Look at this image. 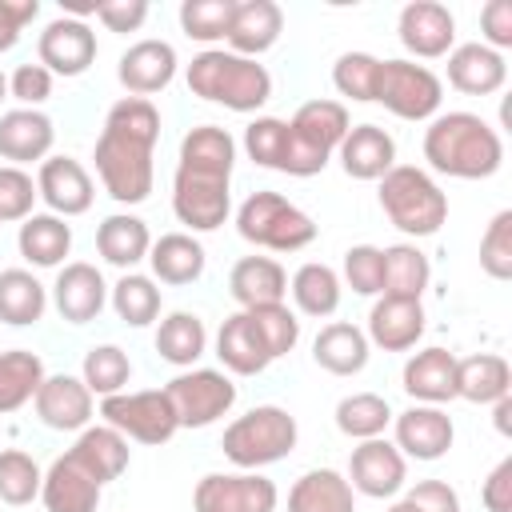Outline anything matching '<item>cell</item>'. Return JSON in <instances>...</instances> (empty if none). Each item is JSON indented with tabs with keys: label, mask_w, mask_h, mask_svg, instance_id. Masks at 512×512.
<instances>
[{
	"label": "cell",
	"mask_w": 512,
	"mask_h": 512,
	"mask_svg": "<svg viewBox=\"0 0 512 512\" xmlns=\"http://www.w3.org/2000/svg\"><path fill=\"white\" fill-rule=\"evenodd\" d=\"M36 200H40L36 180L24 168H16V164H0V224L28 220Z\"/></svg>",
	"instance_id": "52"
},
{
	"label": "cell",
	"mask_w": 512,
	"mask_h": 512,
	"mask_svg": "<svg viewBox=\"0 0 512 512\" xmlns=\"http://www.w3.org/2000/svg\"><path fill=\"white\" fill-rule=\"evenodd\" d=\"M16 248L32 268H60L72 252V224L52 212H32L28 220H20Z\"/></svg>",
	"instance_id": "32"
},
{
	"label": "cell",
	"mask_w": 512,
	"mask_h": 512,
	"mask_svg": "<svg viewBox=\"0 0 512 512\" xmlns=\"http://www.w3.org/2000/svg\"><path fill=\"white\" fill-rule=\"evenodd\" d=\"M68 456L104 488V484H112V480L124 476V468H128V460H132V448H128V440H124L116 428H108V424H88V428L76 436V444L68 448Z\"/></svg>",
	"instance_id": "29"
},
{
	"label": "cell",
	"mask_w": 512,
	"mask_h": 512,
	"mask_svg": "<svg viewBox=\"0 0 512 512\" xmlns=\"http://www.w3.org/2000/svg\"><path fill=\"white\" fill-rule=\"evenodd\" d=\"M0 100H8V76L0 72Z\"/></svg>",
	"instance_id": "60"
},
{
	"label": "cell",
	"mask_w": 512,
	"mask_h": 512,
	"mask_svg": "<svg viewBox=\"0 0 512 512\" xmlns=\"http://www.w3.org/2000/svg\"><path fill=\"white\" fill-rule=\"evenodd\" d=\"M100 496L104 488L64 452L48 464L44 480H40V500H44V512H96L100 508Z\"/></svg>",
	"instance_id": "26"
},
{
	"label": "cell",
	"mask_w": 512,
	"mask_h": 512,
	"mask_svg": "<svg viewBox=\"0 0 512 512\" xmlns=\"http://www.w3.org/2000/svg\"><path fill=\"white\" fill-rule=\"evenodd\" d=\"M56 128L52 116L40 108H8L0 116V160L24 168V164H44L52 156Z\"/></svg>",
	"instance_id": "20"
},
{
	"label": "cell",
	"mask_w": 512,
	"mask_h": 512,
	"mask_svg": "<svg viewBox=\"0 0 512 512\" xmlns=\"http://www.w3.org/2000/svg\"><path fill=\"white\" fill-rule=\"evenodd\" d=\"M380 208L404 236H436L448 220V196L444 188L416 164H396L380 176Z\"/></svg>",
	"instance_id": "6"
},
{
	"label": "cell",
	"mask_w": 512,
	"mask_h": 512,
	"mask_svg": "<svg viewBox=\"0 0 512 512\" xmlns=\"http://www.w3.org/2000/svg\"><path fill=\"white\" fill-rule=\"evenodd\" d=\"M32 404H36L40 424L52 432H84L92 424V412H96V396L88 392V384L80 376H68V372L44 376Z\"/></svg>",
	"instance_id": "16"
},
{
	"label": "cell",
	"mask_w": 512,
	"mask_h": 512,
	"mask_svg": "<svg viewBox=\"0 0 512 512\" xmlns=\"http://www.w3.org/2000/svg\"><path fill=\"white\" fill-rule=\"evenodd\" d=\"M388 512H412V508H408V504H404V500H396V504H392V508H388Z\"/></svg>",
	"instance_id": "61"
},
{
	"label": "cell",
	"mask_w": 512,
	"mask_h": 512,
	"mask_svg": "<svg viewBox=\"0 0 512 512\" xmlns=\"http://www.w3.org/2000/svg\"><path fill=\"white\" fill-rule=\"evenodd\" d=\"M156 140H160V112L152 100L120 96L108 108L104 128L92 148V160H96V176H100L104 192L116 204H144L152 196Z\"/></svg>",
	"instance_id": "1"
},
{
	"label": "cell",
	"mask_w": 512,
	"mask_h": 512,
	"mask_svg": "<svg viewBox=\"0 0 512 512\" xmlns=\"http://www.w3.org/2000/svg\"><path fill=\"white\" fill-rule=\"evenodd\" d=\"M180 428H208L236 404V384L220 368H184L164 384Z\"/></svg>",
	"instance_id": "10"
},
{
	"label": "cell",
	"mask_w": 512,
	"mask_h": 512,
	"mask_svg": "<svg viewBox=\"0 0 512 512\" xmlns=\"http://www.w3.org/2000/svg\"><path fill=\"white\" fill-rule=\"evenodd\" d=\"M288 512H356V492L336 468H308L288 488Z\"/></svg>",
	"instance_id": "36"
},
{
	"label": "cell",
	"mask_w": 512,
	"mask_h": 512,
	"mask_svg": "<svg viewBox=\"0 0 512 512\" xmlns=\"http://www.w3.org/2000/svg\"><path fill=\"white\" fill-rule=\"evenodd\" d=\"M188 92L208 100V104H224L228 112H260L272 100V72L260 60L236 56L228 48H204L192 56L188 72Z\"/></svg>",
	"instance_id": "4"
},
{
	"label": "cell",
	"mask_w": 512,
	"mask_h": 512,
	"mask_svg": "<svg viewBox=\"0 0 512 512\" xmlns=\"http://www.w3.org/2000/svg\"><path fill=\"white\" fill-rule=\"evenodd\" d=\"M424 160L452 180H488L504 164V140L476 112H436L424 128Z\"/></svg>",
	"instance_id": "3"
},
{
	"label": "cell",
	"mask_w": 512,
	"mask_h": 512,
	"mask_svg": "<svg viewBox=\"0 0 512 512\" xmlns=\"http://www.w3.org/2000/svg\"><path fill=\"white\" fill-rule=\"evenodd\" d=\"M368 356H372V344L364 336V328L348 324V320H332L316 332L312 340V360L332 372V376H356L368 368Z\"/></svg>",
	"instance_id": "31"
},
{
	"label": "cell",
	"mask_w": 512,
	"mask_h": 512,
	"mask_svg": "<svg viewBox=\"0 0 512 512\" xmlns=\"http://www.w3.org/2000/svg\"><path fill=\"white\" fill-rule=\"evenodd\" d=\"M44 360L28 348H8L0 352V416L20 412L24 404L36 400L40 384H44Z\"/></svg>",
	"instance_id": "38"
},
{
	"label": "cell",
	"mask_w": 512,
	"mask_h": 512,
	"mask_svg": "<svg viewBox=\"0 0 512 512\" xmlns=\"http://www.w3.org/2000/svg\"><path fill=\"white\" fill-rule=\"evenodd\" d=\"M280 488L260 472H208L192 488V512H276Z\"/></svg>",
	"instance_id": "12"
},
{
	"label": "cell",
	"mask_w": 512,
	"mask_h": 512,
	"mask_svg": "<svg viewBox=\"0 0 512 512\" xmlns=\"http://www.w3.org/2000/svg\"><path fill=\"white\" fill-rule=\"evenodd\" d=\"M156 352L172 368H192L208 352V328L196 312H168L156 328Z\"/></svg>",
	"instance_id": "37"
},
{
	"label": "cell",
	"mask_w": 512,
	"mask_h": 512,
	"mask_svg": "<svg viewBox=\"0 0 512 512\" xmlns=\"http://www.w3.org/2000/svg\"><path fill=\"white\" fill-rule=\"evenodd\" d=\"M248 316H252L256 332L264 336V344H268V356H272V360H280V356H288V352L296 348V340H300V320H296V312H292L288 304L248 308Z\"/></svg>",
	"instance_id": "50"
},
{
	"label": "cell",
	"mask_w": 512,
	"mask_h": 512,
	"mask_svg": "<svg viewBox=\"0 0 512 512\" xmlns=\"http://www.w3.org/2000/svg\"><path fill=\"white\" fill-rule=\"evenodd\" d=\"M232 168L236 140L220 124H196L180 140V160L172 176V212L192 232H216L232 212Z\"/></svg>",
	"instance_id": "2"
},
{
	"label": "cell",
	"mask_w": 512,
	"mask_h": 512,
	"mask_svg": "<svg viewBox=\"0 0 512 512\" xmlns=\"http://www.w3.org/2000/svg\"><path fill=\"white\" fill-rule=\"evenodd\" d=\"M148 264H152V280L160 284H192L204 276L208 256L192 232H164L160 240H152Z\"/></svg>",
	"instance_id": "34"
},
{
	"label": "cell",
	"mask_w": 512,
	"mask_h": 512,
	"mask_svg": "<svg viewBox=\"0 0 512 512\" xmlns=\"http://www.w3.org/2000/svg\"><path fill=\"white\" fill-rule=\"evenodd\" d=\"M40 480H44V472L28 452H20V448L0 452V500L4 504H12V508L32 504L40 496Z\"/></svg>",
	"instance_id": "47"
},
{
	"label": "cell",
	"mask_w": 512,
	"mask_h": 512,
	"mask_svg": "<svg viewBox=\"0 0 512 512\" xmlns=\"http://www.w3.org/2000/svg\"><path fill=\"white\" fill-rule=\"evenodd\" d=\"M368 344L384 352H408L424 336V304L404 296H380L368 312Z\"/></svg>",
	"instance_id": "23"
},
{
	"label": "cell",
	"mask_w": 512,
	"mask_h": 512,
	"mask_svg": "<svg viewBox=\"0 0 512 512\" xmlns=\"http://www.w3.org/2000/svg\"><path fill=\"white\" fill-rule=\"evenodd\" d=\"M100 416L108 428H116L124 440L136 444H168L180 424L172 412V400L164 396V388H148V392H116L100 400Z\"/></svg>",
	"instance_id": "11"
},
{
	"label": "cell",
	"mask_w": 512,
	"mask_h": 512,
	"mask_svg": "<svg viewBox=\"0 0 512 512\" xmlns=\"http://www.w3.org/2000/svg\"><path fill=\"white\" fill-rule=\"evenodd\" d=\"M228 292L240 304V312L264 308V304H284V296H288V272L272 256H244L228 272Z\"/></svg>",
	"instance_id": "28"
},
{
	"label": "cell",
	"mask_w": 512,
	"mask_h": 512,
	"mask_svg": "<svg viewBox=\"0 0 512 512\" xmlns=\"http://www.w3.org/2000/svg\"><path fill=\"white\" fill-rule=\"evenodd\" d=\"M8 96L20 100V108H40L52 96V72L36 60V64H20L8 76Z\"/></svg>",
	"instance_id": "53"
},
{
	"label": "cell",
	"mask_w": 512,
	"mask_h": 512,
	"mask_svg": "<svg viewBox=\"0 0 512 512\" xmlns=\"http://www.w3.org/2000/svg\"><path fill=\"white\" fill-rule=\"evenodd\" d=\"M296 440H300V428H296V416L288 408L256 404L224 428L220 448L240 472H260V468L284 460L296 448Z\"/></svg>",
	"instance_id": "5"
},
{
	"label": "cell",
	"mask_w": 512,
	"mask_h": 512,
	"mask_svg": "<svg viewBox=\"0 0 512 512\" xmlns=\"http://www.w3.org/2000/svg\"><path fill=\"white\" fill-rule=\"evenodd\" d=\"M80 380L88 384L92 396H116L124 392V384L132 380V360L124 348L116 344H96L84 352V364H80Z\"/></svg>",
	"instance_id": "44"
},
{
	"label": "cell",
	"mask_w": 512,
	"mask_h": 512,
	"mask_svg": "<svg viewBox=\"0 0 512 512\" xmlns=\"http://www.w3.org/2000/svg\"><path fill=\"white\" fill-rule=\"evenodd\" d=\"M288 292H292L296 308H300L304 316H316V320H324V316H332V312L340 308V276H336V268H328V264H320V260L300 264V268L292 272Z\"/></svg>",
	"instance_id": "40"
},
{
	"label": "cell",
	"mask_w": 512,
	"mask_h": 512,
	"mask_svg": "<svg viewBox=\"0 0 512 512\" xmlns=\"http://www.w3.org/2000/svg\"><path fill=\"white\" fill-rule=\"evenodd\" d=\"M408 480V460L384 436L360 440L348 456V484L368 500H392Z\"/></svg>",
	"instance_id": "13"
},
{
	"label": "cell",
	"mask_w": 512,
	"mask_h": 512,
	"mask_svg": "<svg viewBox=\"0 0 512 512\" xmlns=\"http://www.w3.org/2000/svg\"><path fill=\"white\" fill-rule=\"evenodd\" d=\"M48 288L28 268H4L0 272V320L12 328H28L44 316Z\"/></svg>",
	"instance_id": "39"
},
{
	"label": "cell",
	"mask_w": 512,
	"mask_h": 512,
	"mask_svg": "<svg viewBox=\"0 0 512 512\" xmlns=\"http://www.w3.org/2000/svg\"><path fill=\"white\" fill-rule=\"evenodd\" d=\"M392 428H396V448H400V456L408 460H440V456H448V448H452V440H456V428H452V416L444 412V408H436V404H412V408H404L400 416H392Z\"/></svg>",
	"instance_id": "17"
},
{
	"label": "cell",
	"mask_w": 512,
	"mask_h": 512,
	"mask_svg": "<svg viewBox=\"0 0 512 512\" xmlns=\"http://www.w3.org/2000/svg\"><path fill=\"white\" fill-rule=\"evenodd\" d=\"M284 32V12L276 0H236V12H232V24H228V52L236 56H248L256 60L260 52H268Z\"/></svg>",
	"instance_id": "27"
},
{
	"label": "cell",
	"mask_w": 512,
	"mask_h": 512,
	"mask_svg": "<svg viewBox=\"0 0 512 512\" xmlns=\"http://www.w3.org/2000/svg\"><path fill=\"white\" fill-rule=\"evenodd\" d=\"M400 384L416 404L440 408V404L456 400V356L448 348H420L404 360Z\"/></svg>",
	"instance_id": "25"
},
{
	"label": "cell",
	"mask_w": 512,
	"mask_h": 512,
	"mask_svg": "<svg viewBox=\"0 0 512 512\" xmlns=\"http://www.w3.org/2000/svg\"><path fill=\"white\" fill-rule=\"evenodd\" d=\"M444 84L428 64L416 60H380V80H376V100L400 120H432L440 112Z\"/></svg>",
	"instance_id": "9"
},
{
	"label": "cell",
	"mask_w": 512,
	"mask_h": 512,
	"mask_svg": "<svg viewBox=\"0 0 512 512\" xmlns=\"http://www.w3.org/2000/svg\"><path fill=\"white\" fill-rule=\"evenodd\" d=\"M232 12H236V0H184L180 4V28L188 40L216 44L228 36Z\"/></svg>",
	"instance_id": "48"
},
{
	"label": "cell",
	"mask_w": 512,
	"mask_h": 512,
	"mask_svg": "<svg viewBox=\"0 0 512 512\" xmlns=\"http://www.w3.org/2000/svg\"><path fill=\"white\" fill-rule=\"evenodd\" d=\"M108 32H140V24L148 20V0H96V12H92Z\"/></svg>",
	"instance_id": "54"
},
{
	"label": "cell",
	"mask_w": 512,
	"mask_h": 512,
	"mask_svg": "<svg viewBox=\"0 0 512 512\" xmlns=\"http://www.w3.org/2000/svg\"><path fill=\"white\" fill-rule=\"evenodd\" d=\"M484 512H512V456H504L480 484Z\"/></svg>",
	"instance_id": "58"
},
{
	"label": "cell",
	"mask_w": 512,
	"mask_h": 512,
	"mask_svg": "<svg viewBox=\"0 0 512 512\" xmlns=\"http://www.w3.org/2000/svg\"><path fill=\"white\" fill-rule=\"evenodd\" d=\"M392 424V404L380 392H352L336 404V428L348 440H372L384 436V428Z\"/></svg>",
	"instance_id": "43"
},
{
	"label": "cell",
	"mask_w": 512,
	"mask_h": 512,
	"mask_svg": "<svg viewBox=\"0 0 512 512\" xmlns=\"http://www.w3.org/2000/svg\"><path fill=\"white\" fill-rule=\"evenodd\" d=\"M36 192L40 200L48 204L52 216H84L96 200V188H92V176L80 160L72 156H48L40 168H36Z\"/></svg>",
	"instance_id": "18"
},
{
	"label": "cell",
	"mask_w": 512,
	"mask_h": 512,
	"mask_svg": "<svg viewBox=\"0 0 512 512\" xmlns=\"http://www.w3.org/2000/svg\"><path fill=\"white\" fill-rule=\"evenodd\" d=\"M492 424H496L500 436H512V392L492 404Z\"/></svg>",
	"instance_id": "59"
},
{
	"label": "cell",
	"mask_w": 512,
	"mask_h": 512,
	"mask_svg": "<svg viewBox=\"0 0 512 512\" xmlns=\"http://www.w3.org/2000/svg\"><path fill=\"white\" fill-rule=\"evenodd\" d=\"M236 232L240 240L268 252H300L316 240V220L304 208H296L288 196L264 188L244 196V204L236 208Z\"/></svg>",
	"instance_id": "8"
},
{
	"label": "cell",
	"mask_w": 512,
	"mask_h": 512,
	"mask_svg": "<svg viewBox=\"0 0 512 512\" xmlns=\"http://www.w3.org/2000/svg\"><path fill=\"white\" fill-rule=\"evenodd\" d=\"M480 268L492 280H512V208H500L480 236Z\"/></svg>",
	"instance_id": "49"
},
{
	"label": "cell",
	"mask_w": 512,
	"mask_h": 512,
	"mask_svg": "<svg viewBox=\"0 0 512 512\" xmlns=\"http://www.w3.org/2000/svg\"><path fill=\"white\" fill-rule=\"evenodd\" d=\"M448 84L464 96H492L508 84V60L504 52H492L488 44H456L448 52Z\"/></svg>",
	"instance_id": "22"
},
{
	"label": "cell",
	"mask_w": 512,
	"mask_h": 512,
	"mask_svg": "<svg viewBox=\"0 0 512 512\" xmlns=\"http://www.w3.org/2000/svg\"><path fill=\"white\" fill-rule=\"evenodd\" d=\"M52 304L68 324H92L108 304V284H104L100 268L88 260L64 264L52 284Z\"/></svg>",
	"instance_id": "19"
},
{
	"label": "cell",
	"mask_w": 512,
	"mask_h": 512,
	"mask_svg": "<svg viewBox=\"0 0 512 512\" xmlns=\"http://www.w3.org/2000/svg\"><path fill=\"white\" fill-rule=\"evenodd\" d=\"M344 176L352 180H380L384 172L396 168V140L380 124H352L348 136L336 148Z\"/></svg>",
	"instance_id": "24"
},
{
	"label": "cell",
	"mask_w": 512,
	"mask_h": 512,
	"mask_svg": "<svg viewBox=\"0 0 512 512\" xmlns=\"http://www.w3.org/2000/svg\"><path fill=\"white\" fill-rule=\"evenodd\" d=\"M36 56L52 76H84L96 64V32L88 20L56 16L36 40Z\"/></svg>",
	"instance_id": "15"
},
{
	"label": "cell",
	"mask_w": 512,
	"mask_h": 512,
	"mask_svg": "<svg viewBox=\"0 0 512 512\" xmlns=\"http://www.w3.org/2000/svg\"><path fill=\"white\" fill-rule=\"evenodd\" d=\"M40 16V0H0V52L20 44V32Z\"/></svg>",
	"instance_id": "57"
},
{
	"label": "cell",
	"mask_w": 512,
	"mask_h": 512,
	"mask_svg": "<svg viewBox=\"0 0 512 512\" xmlns=\"http://www.w3.org/2000/svg\"><path fill=\"white\" fill-rule=\"evenodd\" d=\"M176 48L168 40H136L132 48H124L120 64H116V80L124 84L128 96H152L164 92L176 76Z\"/></svg>",
	"instance_id": "21"
},
{
	"label": "cell",
	"mask_w": 512,
	"mask_h": 512,
	"mask_svg": "<svg viewBox=\"0 0 512 512\" xmlns=\"http://www.w3.org/2000/svg\"><path fill=\"white\" fill-rule=\"evenodd\" d=\"M352 120L340 100H308L288 120V176H316L336 156L340 140L348 136Z\"/></svg>",
	"instance_id": "7"
},
{
	"label": "cell",
	"mask_w": 512,
	"mask_h": 512,
	"mask_svg": "<svg viewBox=\"0 0 512 512\" xmlns=\"http://www.w3.org/2000/svg\"><path fill=\"white\" fill-rule=\"evenodd\" d=\"M428 280H432V264L416 244H388L384 248V292L380 296L420 300Z\"/></svg>",
	"instance_id": "41"
},
{
	"label": "cell",
	"mask_w": 512,
	"mask_h": 512,
	"mask_svg": "<svg viewBox=\"0 0 512 512\" xmlns=\"http://www.w3.org/2000/svg\"><path fill=\"white\" fill-rule=\"evenodd\" d=\"M376 80H380V56H372V52H344L332 64V88L344 100L372 104L376 100Z\"/></svg>",
	"instance_id": "45"
},
{
	"label": "cell",
	"mask_w": 512,
	"mask_h": 512,
	"mask_svg": "<svg viewBox=\"0 0 512 512\" xmlns=\"http://www.w3.org/2000/svg\"><path fill=\"white\" fill-rule=\"evenodd\" d=\"M480 44H488L492 52L512 48V0H488L480 8Z\"/></svg>",
	"instance_id": "56"
},
{
	"label": "cell",
	"mask_w": 512,
	"mask_h": 512,
	"mask_svg": "<svg viewBox=\"0 0 512 512\" xmlns=\"http://www.w3.org/2000/svg\"><path fill=\"white\" fill-rule=\"evenodd\" d=\"M508 392H512V368L500 352H476L456 360V400L496 404Z\"/></svg>",
	"instance_id": "35"
},
{
	"label": "cell",
	"mask_w": 512,
	"mask_h": 512,
	"mask_svg": "<svg viewBox=\"0 0 512 512\" xmlns=\"http://www.w3.org/2000/svg\"><path fill=\"white\" fill-rule=\"evenodd\" d=\"M108 300H112V312H116L124 324H132V328H148V324L160 316V304H164L156 280L144 276V272H124V276L112 284Z\"/></svg>",
	"instance_id": "42"
},
{
	"label": "cell",
	"mask_w": 512,
	"mask_h": 512,
	"mask_svg": "<svg viewBox=\"0 0 512 512\" xmlns=\"http://www.w3.org/2000/svg\"><path fill=\"white\" fill-rule=\"evenodd\" d=\"M404 504L412 512H460V496L448 480H416L404 492Z\"/></svg>",
	"instance_id": "55"
},
{
	"label": "cell",
	"mask_w": 512,
	"mask_h": 512,
	"mask_svg": "<svg viewBox=\"0 0 512 512\" xmlns=\"http://www.w3.org/2000/svg\"><path fill=\"white\" fill-rule=\"evenodd\" d=\"M244 152L252 164L284 172L288 168V120L280 116H256L244 128Z\"/></svg>",
	"instance_id": "46"
},
{
	"label": "cell",
	"mask_w": 512,
	"mask_h": 512,
	"mask_svg": "<svg viewBox=\"0 0 512 512\" xmlns=\"http://www.w3.org/2000/svg\"><path fill=\"white\" fill-rule=\"evenodd\" d=\"M148 248H152V232L140 216L132 212H112L100 220L96 228V252L112 264V268H124L132 272L140 260H148Z\"/></svg>",
	"instance_id": "33"
},
{
	"label": "cell",
	"mask_w": 512,
	"mask_h": 512,
	"mask_svg": "<svg viewBox=\"0 0 512 512\" xmlns=\"http://www.w3.org/2000/svg\"><path fill=\"white\" fill-rule=\"evenodd\" d=\"M216 356H220L224 372H232V376H260L272 364L268 344L256 332V324H252L248 312H232L220 324V332H216Z\"/></svg>",
	"instance_id": "30"
},
{
	"label": "cell",
	"mask_w": 512,
	"mask_h": 512,
	"mask_svg": "<svg viewBox=\"0 0 512 512\" xmlns=\"http://www.w3.org/2000/svg\"><path fill=\"white\" fill-rule=\"evenodd\" d=\"M344 284L356 296H380L384 292V248L352 244L344 252Z\"/></svg>",
	"instance_id": "51"
},
{
	"label": "cell",
	"mask_w": 512,
	"mask_h": 512,
	"mask_svg": "<svg viewBox=\"0 0 512 512\" xmlns=\"http://www.w3.org/2000/svg\"><path fill=\"white\" fill-rule=\"evenodd\" d=\"M396 36L408 56L416 60H440L456 48V16L440 0H412L400 8Z\"/></svg>",
	"instance_id": "14"
}]
</instances>
